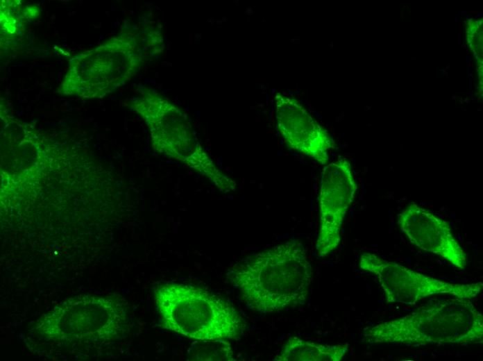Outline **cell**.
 Returning a JSON list of instances; mask_svg holds the SVG:
<instances>
[{
    "instance_id": "obj_1",
    "label": "cell",
    "mask_w": 483,
    "mask_h": 361,
    "mask_svg": "<svg viewBox=\"0 0 483 361\" xmlns=\"http://www.w3.org/2000/svg\"><path fill=\"white\" fill-rule=\"evenodd\" d=\"M312 276L306 249L295 238L246 258L228 274L247 306L262 313L303 304Z\"/></svg>"
},
{
    "instance_id": "obj_2",
    "label": "cell",
    "mask_w": 483,
    "mask_h": 361,
    "mask_svg": "<svg viewBox=\"0 0 483 361\" xmlns=\"http://www.w3.org/2000/svg\"><path fill=\"white\" fill-rule=\"evenodd\" d=\"M364 336L371 344L410 346L480 343L483 337V316L471 299L439 300L368 328Z\"/></svg>"
},
{
    "instance_id": "obj_3",
    "label": "cell",
    "mask_w": 483,
    "mask_h": 361,
    "mask_svg": "<svg viewBox=\"0 0 483 361\" xmlns=\"http://www.w3.org/2000/svg\"><path fill=\"white\" fill-rule=\"evenodd\" d=\"M151 57L140 26H126L98 47L72 58L58 92L102 98L130 80Z\"/></svg>"
},
{
    "instance_id": "obj_4",
    "label": "cell",
    "mask_w": 483,
    "mask_h": 361,
    "mask_svg": "<svg viewBox=\"0 0 483 361\" xmlns=\"http://www.w3.org/2000/svg\"><path fill=\"white\" fill-rule=\"evenodd\" d=\"M154 299L163 328L190 339H235L244 326L227 301L192 285L162 283L155 289Z\"/></svg>"
},
{
    "instance_id": "obj_5",
    "label": "cell",
    "mask_w": 483,
    "mask_h": 361,
    "mask_svg": "<svg viewBox=\"0 0 483 361\" xmlns=\"http://www.w3.org/2000/svg\"><path fill=\"white\" fill-rule=\"evenodd\" d=\"M359 267L376 276L388 303L414 305L432 295L446 294L471 299L482 290V283H452L412 270L371 253H363Z\"/></svg>"
},
{
    "instance_id": "obj_6",
    "label": "cell",
    "mask_w": 483,
    "mask_h": 361,
    "mask_svg": "<svg viewBox=\"0 0 483 361\" xmlns=\"http://www.w3.org/2000/svg\"><path fill=\"white\" fill-rule=\"evenodd\" d=\"M150 130L153 149L184 161L198 145L187 113L166 98L149 91L132 102Z\"/></svg>"
},
{
    "instance_id": "obj_7",
    "label": "cell",
    "mask_w": 483,
    "mask_h": 361,
    "mask_svg": "<svg viewBox=\"0 0 483 361\" xmlns=\"http://www.w3.org/2000/svg\"><path fill=\"white\" fill-rule=\"evenodd\" d=\"M356 190L348 160L341 158L325 165L319 192V229L316 244L319 257L328 255L339 244L341 226Z\"/></svg>"
},
{
    "instance_id": "obj_8",
    "label": "cell",
    "mask_w": 483,
    "mask_h": 361,
    "mask_svg": "<svg viewBox=\"0 0 483 361\" xmlns=\"http://www.w3.org/2000/svg\"><path fill=\"white\" fill-rule=\"evenodd\" d=\"M276 126L285 142L321 165L327 163L334 140L296 99L276 93L274 97Z\"/></svg>"
},
{
    "instance_id": "obj_9",
    "label": "cell",
    "mask_w": 483,
    "mask_h": 361,
    "mask_svg": "<svg viewBox=\"0 0 483 361\" xmlns=\"http://www.w3.org/2000/svg\"><path fill=\"white\" fill-rule=\"evenodd\" d=\"M398 224L411 244L441 257L457 268L465 269L466 253L447 221L412 202L398 215Z\"/></svg>"
},
{
    "instance_id": "obj_10",
    "label": "cell",
    "mask_w": 483,
    "mask_h": 361,
    "mask_svg": "<svg viewBox=\"0 0 483 361\" xmlns=\"http://www.w3.org/2000/svg\"><path fill=\"white\" fill-rule=\"evenodd\" d=\"M348 348V344L327 345L290 337L274 360L276 361H339Z\"/></svg>"
},
{
    "instance_id": "obj_11",
    "label": "cell",
    "mask_w": 483,
    "mask_h": 361,
    "mask_svg": "<svg viewBox=\"0 0 483 361\" xmlns=\"http://www.w3.org/2000/svg\"><path fill=\"white\" fill-rule=\"evenodd\" d=\"M183 162L207 176L221 191L230 192L235 190V181L215 167L209 156L198 144L193 153Z\"/></svg>"
},
{
    "instance_id": "obj_12",
    "label": "cell",
    "mask_w": 483,
    "mask_h": 361,
    "mask_svg": "<svg viewBox=\"0 0 483 361\" xmlns=\"http://www.w3.org/2000/svg\"><path fill=\"white\" fill-rule=\"evenodd\" d=\"M188 360H235L231 345L226 339L196 340L188 350Z\"/></svg>"
},
{
    "instance_id": "obj_13",
    "label": "cell",
    "mask_w": 483,
    "mask_h": 361,
    "mask_svg": "<svg viewBox=\"0 0 483 361\" xmlns=\"http://www.w3.org/2000/svg\"><path fill=\"white\" fill-rule=\"evenodd\" d=\"M155 26H156V25H155ZM157 26L158 28L160 30L159 27H158V26ZM160 33H161V31H160ZM161 34H162V33H161ZM162 39H163V38H162ZM163 43H164V42H163ZM164 48H163V49H164Z\"/></svg>"
}]
</instances>
